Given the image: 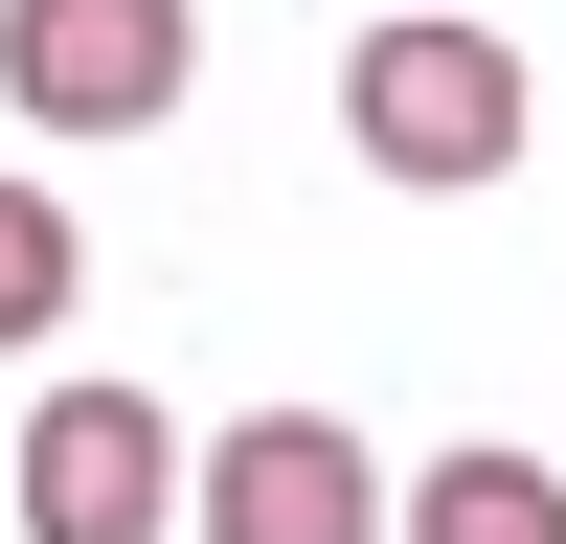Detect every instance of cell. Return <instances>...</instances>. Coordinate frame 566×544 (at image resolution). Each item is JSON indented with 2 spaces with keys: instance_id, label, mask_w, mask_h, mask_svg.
<instances>
[{
  "instance_id": "2",
  "label": "cell",
  "mask_w": 566,
  "mask_h": 544,
  "mask_svg": "<svg viewBox=\"0 0 566 544\" xmlns=\"http://www.w3.org/2000/svg\"><path fill=\"white\" fill-rule=\"evenodd\" d=\"M0 522L23 544H159L181 522V408L159 386H45L23 453H0Z\"/></svg>"
},
{
  "instance_id": "4",
  "label": "cell",
  "mask_w": 566,
  "mask_h": 544,
  "mask_svg": "<svg viewBox=\"0 0 566 544\" xmlns=\"http://www.w3.org/2000/svg\"><path fill=\"white\" fill-rule=\"evenodd\" d=\"M181 522L205 544H386V453H363L340 408H227V431L181 453Z\"/></svg>"
},
{
  "instance_id": "3",
  "label": "cell",
  "mask_w": 566,
  "mask_h": 544,
  "mask_svg": "<svg viewBox=\"0 0 566 544\" xmlns=\"http://www.w3.org/2000/svg\"><path fill=\"white\" fill-rule=\"evenodd\" d=\"M181 69H205L181 0H0V114H45V136H159Z\"/></svg>"
},
{
  "instance_id": "5",
  "label": "cell",
  "mask_w": 566,
  "mask_h": 544,
  "mask_svg": "<svg viewBox=\"0 0 566 544\" xmlns=\"http://www.w3.org/2000/svg\"><path fill=\"white\" fill-rule=\"evenodd\" d=\"M386 544H566V453H522V431L431 453V477H386Z\"/></svg>"
},
{
  "instance_id": "1",
  "label": "cell",
  "mask_w": 566,
  "mask_h": 544,
  "mask_svg": "<svg viewBox=\"0 0 566 544\" xmlns=\"http://www.w3.org/2000/svg\"><path fill=\"white\" fill-rule=\"evenodd\" d=\"M522 114H544V69L476 23V0H386V23L340 45V136H363V181H499L522 159Z\"/></svg>"
},
{
  "instance_id": "6",
  "label": "cell",
  "mask_w": 566,
  "mask_h": 544,
  "mask_svg": "<svg viewBox=\"0 0 566 544\" xmlns=\"http://www.w3.org/2000/svg\"><path fill=\"white\" fill-rule=\"evenodd\" d=\"M69 295H91V227L45 205V181H0V363H23V341H69Z\"/></svg>"
}]
</instances>
